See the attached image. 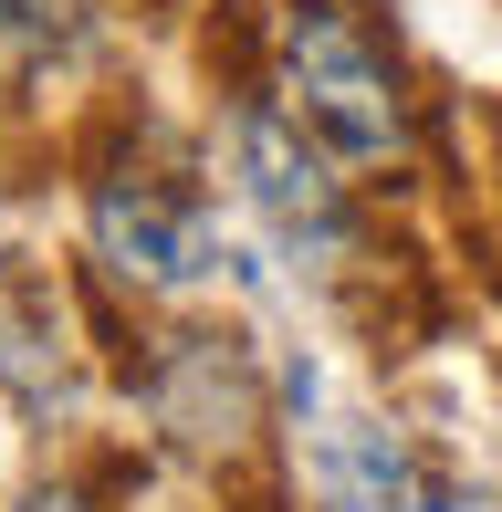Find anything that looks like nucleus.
Here are the masks:
<instances>
[{
    "mask_svg": "<svg viewBox=\"0 0 502 512\" xmlns=\"http://www.w3.org/2000/svg\"><path fill=\"white\" fill-rule=\"evenodd\" d=\"M74 53V0H0V84H42Z\"/></svg>",
    "mask_w": 502,
    "mask_h": 512,
    "instance_id": "6",
    "label": "nucleus"
},
{
    "mask_svg": "<svg viewBox=\"0 0 502 512\" xmlns=\"http://www.w3.org/2000/svg\"><path fill=\"white\" fill-rule=\"evenodd\" d=\"M84 251L105 283H126L136 304H189L220 283V209L199 178L157 168V157H105L84 178Z\"/></svg>",
    "mask_w": 502,
    "mask_h": 512,
    "instance_id": "2",
    "label": "nucleus"
},
{
    "mask_svg": "<svg viewBox=\"0 0 502 512\" xmlns=\"http://www.w3.org/2000/svg\"><path fill=\"white\" fill-rule=\"evenodd\" d=\"M147 418L178 439V450H199L210 471L241 460L251 439H262V377H251V345L241 335H210V324L168 335L157 366H147Z\"/></svg>",
    "mask_w": 502,
    "mask_h": 512,
    "instance_id": "4",
    "label": "nucleus"
},
{
    "mask_svg": "<svg viewBox=\"0 0 502 512\" xmlns=\"http://www.w3.org/2000/svg\"><path fill=\"white\" fill-rule=\"evenodd\" d=\"M231 178H241V209L272 230V251L293 272H346V251H356L346 168L293 126L283 95H241L231 105Z\"/></svg>",
    "mask_w": 502,
    "mask_h": 512,
    "instance_id": "3",
    "label": "nucleus"
},
{
    "mask_svg": "<svg viewBox=\"0 0 502 512\" xmlns=\"http://www.w3.org/2000/svg\"><path fill=\"white\" fill-rule=\"evenodd\" d=\"M314 502L325 512H492L471 471H450L440 450H419L387 418H335L314 439Z\"/></svg>",
    "mask_w": 502,
    "mask_h": 512,
    "instance_id": "5",
    "label": "nucleus"
},
{
    "mask_svg": "<svg viewBox=\"0 0 502 512\" xmlns=\"http://www.w3.org/2000/svg\"><path fill=\"white\" fill-rule=\"evenodd\" d=\"M21 512H95V502H84V492H74V481H42V492H32V502H21Z\"/></svg>",
    "mask_w": 502,
    "mask_h": 512,
    "instance_id": "7",
    "label": "nucleus"
},
{
    "mask_svg": "<svg viewBox=\"0 0 502 512\" xmlns=\"http://www.w3.org/2000/svg\"><path fill=\"white\" fill-rule=\"evenodd\" d=\"M272 95L293 105V126L346 178H398L408 147H419L408 74L356 0H283L272 11Z\"/></svg>",
    "mask_w": 502,
    "mask_h": 512,
    "instance_id": "1",
    "label": "nucleus"
}]
</instances>
